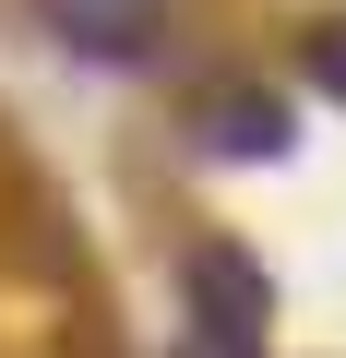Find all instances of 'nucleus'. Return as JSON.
Instances as JSON below:
<instances>
[{"mask_svg":"<svg viewBox=\"0 0 346 358\" xmlns=\"http://www.w3.org/2000/svg\"><path fill=\"white\" fill-rule=\"evenodd\" d=\"M180 287H192V322H203L215 358H263V275H251L239 251H192Z\"/></svg>","mask_w":346,"mask_h":358,"instance_id":"f257e3e1","label":"nucleus"},{"mask_svg":"<svg viewBox=\"0 0 346 358\" xmlns=\"http://www.w3.org/2000/svg\"><path fill=\"white\" fill-rule=\"evenodd\" d=\"M36 13H48L84 60H143L155 24H167V0H36Z\"/></svg>","mask_w":346,"mask_h":358,"instance_id":"f03ea898","label":"nucleus"},{"mask_svg":"<svg viewBox=\"0 0 346 358\" xmlns=\"http://www.w3.org/2000/svg\"><path fill=\"white\" fill-rule=\"evenodd\" d=\"M203 143L215 155H275L287 143V96L275 84H215L203 96Z\"/></svg>","mask_w":346,"mask_h":358,"instance_id":"7ed1b4c3","label":"nucleus"},{"mask_svg":"<svg viewBox=\"0 0 346 358\" xmlns=\"http://www.w3.org/2000/svg\"><path fill=\"white\" fill-rule=\"evenodd\" d=\"M310 84H322V96H346V24H322V36H310Z\"/></svg>","mask_w":346,"mask_h":358,"instance_id":"20e7f679","label":"nucleus"}]
</instances>
